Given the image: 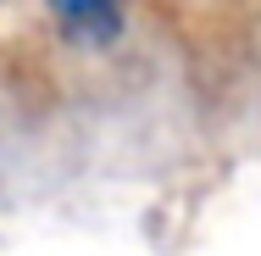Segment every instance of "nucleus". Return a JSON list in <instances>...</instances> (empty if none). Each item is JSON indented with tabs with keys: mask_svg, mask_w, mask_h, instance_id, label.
<instances>
[{
	"mask_svg": "<svg viewBox=\"0 0 261 256\" xmlns=\"http://www.w3.org/2000/svg\"><path fill=\"white\" fill-rule=\"evenodd\" d=\"M50 17L72 45L106 51V45H117V34L128 22V0H50Z\"/></svg>",
	"mask_w": 261,
	"mask_h": 256,
	"instance_id": "obj_1",
	"label": "nucleus"
}]
</instances>
